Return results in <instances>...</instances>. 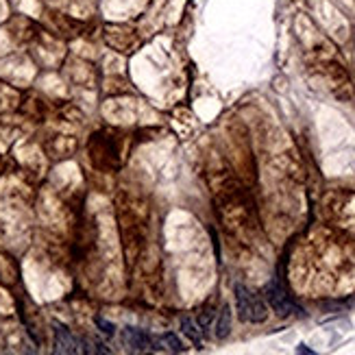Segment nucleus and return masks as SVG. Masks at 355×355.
<instances>
[{"label":"nucleus","mask_w":355,"mask_h":355,"mask_svg":"<svg viewBox=\"0 0 355 355\" xmlns=\"http://www.w3.org/2000/svg\"><path fill=\"white\" fill-rule=\"evenodd\" d=\"M235 307H238L240 320H244V323H264L268 318V307L264 299L242 284L235 286Z\"/></svg>","instance_id":"1"},{"label":"nucleus","mask_w":355,"mask_h":355,"mask_svg":"<svg viewBox=\"0 0 355 355\" xmlns=\"http://www.w3.org/2000/svg\"><path fill=\"white\" fill-rule=\"evenodd\" d=\"M264 299L268 301V305L273 307V312L277 316H290V314L301 312V307L290 299V294L286 292V288L281 286L279 279H271L264 288Z\"/></svg>","instance_id":"2"},{"label":"nucleus","mask_w":355,"mask_h":355,"mask_svg":"<svg viewBox=\"0 0 355 355\" xmlns=\"http://www.w3.org/2000/svg\"><path fill=\"white\" fill-rule=\"evenodd\" d=\"M124 340L133 351H155V336H150L148 331L137 329V327H127L124 329Z\"/></svg>","instance_id":"3"},{"label":"nucleus","mask_w":355,"mask_h":355,"mask_svg":"<svg viewBox=\"0 0 355 355\" xmlns=\"http://www.w3.org/2000/svg\"><path fill=\"white\" fill-rule=\"evenodd\" d=\"M55 351L57 353H78V342L74 336L70 333V329H65L61 323H55Z\"/></svg>","instance_id":"4"},{"label":"nucleus","mask_w":355,"mask_h":355,"mask_svg":"<svg viewBox=\"0 0 355 355\" xmlns=\"http://www.w3.org/2000/svg\"><path fill=\"white\" fill-rule=\"evenodd\" d=\"M155 349L181 353V351H186V344L181 342V338L176 333H161V336H155Z\"/></svg>","instance_id":"5"},{"label":"nucleus","mask_w":355,"mask_h":355,"mask_svg":"<svg viewBox=\"0 0 355 355\" xmlns=\"http://www.w3.org/2000/svg\"><path fill=\"white\" fill-rule=\"evenodd\" d=\"M181 331L186 333V336L192 340L194 344H201L203 342V336H205V331L199 327V323L196 320H192V318H183L181 320Z\"/></svg>","instance_id":"6"},{"label":"nucleus","mask_w":355,"mask_h":355,"mask_svg":"<svg viewBox=\"0 0 355 355\" xmlns=\"http://www.w3.org/2000/svg\"><path fill=\"white\" fill-rule=\"evenodd\" d=\"M229 331H231V307L225 305L220 312L218 320H216V338H227Z\"/></svg>","instance_id":"7"},{"label":"nucleus","mask_w":355,"mask_h":355,"mask_svg":"<svg viewBox=\"0 0 355 355\" xmlns=\"http://www.w3.org/2000/svg\"><path fill=\"white\" fill-rule=\"evenodd\" d=\"M96 325L101 327V331L105 333V336H114V333H116V327L111 323H107L105 318H96Z\"/></svg>","instance_id":"8"},{"label":"nucleus","mask_w":355,"mask_h":355,"mask_svg":"<svg viewBox=\"0 0 355 355\" xmlns=\"http://www.w3.org/2000/svg\"><path fill=\"white\" fill-rule=\"evenodd\" d=\"M212 320H214V312H205L199 320H196V323H199V327H201L203 331H207V329H209V325H212Z\"/></svg>","instance_id":"9"},{"label":"nucleus","mask_w":355,"mask_h":355,"mask_svg":"<svg viewBox=\"0 0 355 355\" xmlns=\"http://www.w3.org/2000/svg\"><path fill=\"white\" fill-rule=\"evenodd\" d=\"M299 353H314V351H312V349H307L305 344H301V346H299Z\"/></svg>","instance_id":"10"}]
</instances>
